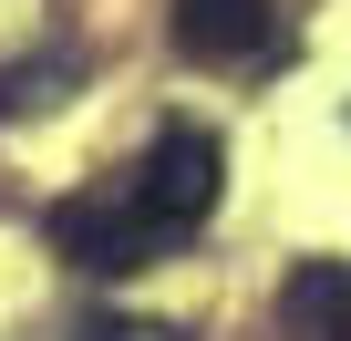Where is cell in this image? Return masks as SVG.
<instances>
[{"label":"cell","mask_w":351,"mask_h":341,"mask_svg":"<svg viewBox=\"0 0 351 341\" xmlns=\"http://www.w3.org/2000/svg\"><path fill=\"white\" fill-rule=\"evenodd\" d=\"M269 42H279L269 0H176V52L197 62H258Z\"/></svg>","instance_id":"obj_3"},{"label":"cell","mask_w":351,"mask_h":341,"mask_svg":"<svg viewBox=\"0 0 351 341\" xmlns=\"http://www.w3.org/2000/svg\"><path fill=\"white\" fill-rule=\"evenodd\" d=\"M52 248H62L73 269H93V279H124V269L155 259V238H145V217L124 207V187H93V197L52 207Z\"/></svg>","instance_id":"obj_2"},{"label":"cell","mask_w":351,"mask_h":341,"mask_svg":"<svg viewBox=\"0 0 351 341\" xmlns=\"http://www.w3.org/2000/svg\"><path fill=\"white\" fill-rule=\"evenodd\" d=\"M217 187H228V145H217L207 124H165V134L134 155L124 207H134V217H145V238L165 248V238H186V228H207V217H217Z\"/></svg>","instance_id":"obj_1"},{"label":"cell","mask_w":351,"mask_h":341,"mask_svg":"<svg viewBox=\"0 0 351 341\" xmlns=\"http://www.w3.org/2000/svg\"><path fill=\"white\" fill-rule=\"evenodd\" d=\"M83 341H176V331H165V320H93Z\"/></svg>","instance_id":"obj_5"},{"label":"cell","mask_w":351,"mask_h":341,"mask_svg":"<svg viewBox=\"0 0 351 341\" xmlns=\"http://www.w3.org/2000/svg\"><path fill=\"white\" fill-rule=\"evenodd\" d=\"M279 341H351V269L341 259H310L279 290Z\"/></svg>","instance_id":"obj_4"}]
</instances>
